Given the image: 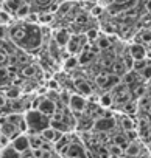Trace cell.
<instances>
[{
  "instance_id": "obj_10",
  "label": "cell",
  "mask_w": 151,
  "mask_h": 158,
  "mask_svg": "<svg viewBox=\"0 0 151 158\" xmlns=\"http://www.w3.org/2000/svg\"><path fill=\"white\" fill-rule=\"evenodd\" d=\"M24 3V0H3L2 2V10L8 11L10 14H16L17 8Z\"/></svg>"
},
{
  "instance_id": "obj_25",
  "label": "cell",
  "mask_w": 151,
  "mask_h": 158,
  "mask_svg": "<svg viewBox=\"0 0 151 158\" xmlns=\"http://www.w3.org/2000/svg\"><path fill=\"white\" fill-rule=\"evenodd\" d=\"M51 19H53V13H50V11H47V13H41V14H39V19H38V23H44V25H47V23L51 22Z\"/></svg>"
},
{
  "instance_id": "obj_1",
  "label": "cell",
  "mask_w": 151,
  "mask_h": 158,
  "mask_svg": "<svg viewBox=\"0 0 151 158\" xmlns=\"http://www.w3.org/2000/svg\"><path fill=\"white\" fill-rule=\"evenodd\" d=\"M25 123L28 126V132L30 133H39L41 130H44L45 127L50 126V118L45 116L44 113H41L38 109H30L24 113Z\"/></svg>"
},
{
  "instance_id": "obj_21",
  "label": "cell",
  "mask_w": 151,
  "mask_h": 158,
  "mask_svg": "<svg viewBox=\"0 0 151 158\" xmlns=\"http://www.w3.org/2000/svg\"><path fill=\"white\" fill-rule=\"evenodd\" d=\"M139 44H142V45H151V30H143L139 34Z\"/></svg>"
},
{
  "instance_id": "obj_13",
  "label": "cell",
  "mask_w": 151,
  "mask_h": 158,
  "mask_svg": "<svg viewBox=\"0 0 151 158\" xmlns=\"http://www.w3.org/2000/svg\"><path fill=\"white\" fill-rule=\"evenodd\" d=\"M75 85H77V90L80 92V95H89L91 93L89 82H86L84 79H77V81H75Z\"/></svg>"
},
{
  "instance_id": "obj_20",
  "label": "cell",
  "mask_w": 151,
  "mask_h": 158,
  "mask_svg": "<svg viewBox=\"0 0 151 158\" xmlns=\"http://www.w3.org/2000/svg\"><path fill=\"white\" fill-rule=\"evenodd\" d=\"M112 143H114V144H117V146H120V147L125 150V147L129 144V139H128V136H126V135H122V133H120V135H115V136H114Z\"/></svg>"
},
{
  "instance_id": "obj_37",
  "label": "cell",
  "mask_w": 151,
  "mask_h": 158,
  "mask_svg": "<svg viewBox=\"0 0 151 158\" xmlns=\"http://www.w3.org/2000/svg\"><path fill=\"white\" fill-rule=\"evenodd\" d=\"M145 90H146V89H145L143 85H140L139 89H135V92H134V96H137V98H142V96H143V93H145Z\"/></svg>"
},
{
  "instance_id": "obj_12",
  "label": "cell",
  "mask_w": 151,
  "mask_h": 158,
  "mask_svg": "<svg viewBox=\"0 0 151 158\" xmlns=\"http://www.w3.org/2000/svg\"><path fill=\"white\" fill-rule=\"evenodd\" d=\"M122 82V77L118 76V74H108V79H106V82H104V85H103V89H114L117 84H120Z\"/></svg>"
},
{
  "instance_id": "obj_36",
  "label": "cell",
  "mask_w": 151,
  "mask_h": 158,
  "mask_svg": "<svg viewBox=\"0 0 151 158\" xmlns=\"http://www.w3.org/2000/svg\"><path fill=\"white\" fill-rule=\"evenodd\" d=\"M7 102H8V99H7L5 93H3V92H0V109H3V107L7 106Z\"/></svg>"
},
{
  "instance_id": "obj_34",
  "label": "cell",
  "mask_w": 151,
  "mask_h": 158,
  "mask_svg": "<svg viewBox=\"0 0 151 158\" xmlns=\"http://www.w3.org/2000/svg\"><path fill=\"white\" fill-rule=\"evenodd\" d=\"M114 5H126V6H132L134 0H112Z\"/></svg>"
},
{
  "instance_id": "obj_47",
  "label": "cell",
  "mask_w": 151,
  "mask_h": 158,
  "mask_svg": "<svg viewBox=\"0 0 151 158\" xmlns=\"http://www.w3.org/2000/svg\"><path fill=\"white\" fill-rule=\"evenodd\" d=\"M148 30H151V25H149V28H148Z\"/></svg>"
},
{
  "instance_id": "obj_5",
  "label": "cell",
  "mask_w": 151,
  "mask_h": 158,
  "mask_svg": "<svg viewBox=\"0 0 151 158\" xmlns=\"http://www.w3.org/2000/svg\"><path fill=\"white\" fill-rule=\"evenodd\" d=\"M92 127H94L95 130H98V132H109V130H112V129L115 127V121H114L112 116H111V118H108V116H100L98 119L94 121Z\"/></svg>"
},
{
  "instance_id": "obj_30",
  "label": "cell",
  "mask_w": 151,
  "mask_h": 158,
  "mask_svg": "<svg viewBox=\"0 0 151 158\" xmlns=\"http://www.w3.org/2000/svg\"><path fill=\"white\" fill-rule=\"evenodd\" d=\"M123 62V65H125V68H126V71H132V65H134V59L128 54V56H125V59L122 60Z\"/></svg>"
},
{
  "instance_id": "obj_16",
  "label": "cell",
  "mask_w": 151,
  "mask_h": 158,
  "mask_svg": "<svg viewBox=\"0 0 151 158\" xmlns=\"http://www.w3.org/2000/svg\"><path fill=\"white\" fill-rule=\"evenodd\" d=\"M5 93V96H7V99H19L20 98V89L19 87H16V85H13V87H10L8 90H5L3 92Z\"/></svg>"
},
{
  "instance_id": "obj_2",
  "label": "cell",
  "mask_w": 151,
  "mask_h": 158,
  "mask_svg": "<svg viewBox=\"0 0 151 158\" xmlns=\"http://www.w3.org/2000/svg\"><path fill=\"white\" fill-rule=\"evenodd\" d=\"M69 107L72 109V112L73 113H81V112H84L86 110V106H87V101H86V98L83 96V95H70L69 96Z\"/></svg>"
},
{
  "instance_id": "obj_9",
  "label": "cell",
  "mask_w": 151,
  "mask_h": 158,
  "mask_svg": "<svg viewBox=\"0 0 151 158\" xmlns=\"http://www.w3.org/2000/svg\"><path fill=\"white\" fill-rule=\"evenodd\" d=\"M0 133L2 135H5V136H8L10 138V141L13 139V138H16L20 132H19V129L14 126V124H11V123H5V124H2L0 126Z\"/></svg>"
},
{
  "instance_id": "obj_42",
  "label": "cell",
  "mask_w": 151,
  "mask_h": 158,
  "mask_svg": "<svg viewBox=\"0 0 151 158\" xmlns=\"http://www.w3.org/2000/svg\"><path fill=\"white\" fill-rule=\"evenodd\" d=\"M36 2V5H39V6H45V5H50L51 3V0H34Z\"/></svg>"
},
{
  "instance_id": "obj_27",
  "label": "cell",
  "mask_w": 151,
  "mask_h": 158,
  "mask_svg": "<svg viewBox=\"0 0 151 158\" xmlns=\"http://www.w3.org/2000/svg\"><path fill=\"white\" fill-rule=\"evenodd\" d=\"M34 71H36L34 65H27V67L22 68V76L24 77H33L34 76Z\"/></svg>"
},
{
  "instance_id": "obj_39",
  "label": "cell",
  "mask_w": 151,
  "mask_h": 158,
  "mask_svg": "<svg viewBox=\"0 0 151 158\" xmlns=\"http://www.w3.org/2000/svg\"><path fill=\"white\" fill-rule=\"evenodd\" d=\"M86 20H87V16L86 14H80L77 19H75V22H77V23H84Z\"/></svg>"
},
{
  "instance_id": "obj_26",
  "label": "cell",
  "mask_w": 151,
  "mask_h": 158,
  "mask_svg": "<svg viewBox=\"0 0 151 158\" xmlns=\"http://www.w3.org/2000/svg\"><path fill=\"white\" fill-rule=\"evenodd\" d=\"M135 110H137V104L134 101H128L126 104H123V112L126 115H132Z\"/></svg>"
},
{
  "instance_id": "obj_28",
  "label": "cell",
  "mask_w": 151,
  "mask_h": 158,
  "mask_svg": "<svg viewBox=\"0 0 151 158\" xmlns=\"http://www.w3.org/2000/svg\"><path fill=\"white\" fill-rule=\"evenodd\" d=\"M98 36H100V33H98V30H95V28L87 30V33H86V37H87L89 42H95V40L98 39Z\"/></svg>"
},
{
  "instance_id": "obj_43",
  "label": "cell",
  "mask_w": 151,
  "mask_h": 158,
  "mask_svg": "<svg viewBox=\"0 0 151 158\" xmlns=\"http://www.w3.org/2000/svg\"><path fill=\"white\" fill-rule=\"evenodd\" d=\"M7 60H8V56H7V53H0V65H3Z\"/></svg>"
},
{
  "instance_id": "obj_33",
  "label": "cell",
  "mask_w": 151,
  "mask_h": 158,
  "mask_svg": "<svg viewBox=\"0 0 151 158\" xmlns=\"http://www.w3.org/2000/svg\"><path fill=\"white\" fill-rule=\"evenodd\" d=\"M10 144V138L8 136H5V135H2L0 133V149H3V147H7Z\"/></svg>"
},
{
  "instance_id": "obj_40",
  "label": "cell",
  "mask_w": 151,
  "mask_h": 158,
  "mask_svg": "<svg viewBox=\"0 0 151 158\" xmlns=\"http://www.w3.org/2000/svg\"><path fill=\"white\" fill-rule=\"evenodd\" d=\"M19 158H34V156H33V153H31V149H28L27 152L20 153V155H19Z\"/></svg>"
},
{
  "instance_id": "obj_48",
  "label": "cell",
  "mask_w": 151,
  "mask_h": 158,
  "mask_svg": "<svg viewBox=\"0 0 151 158\" xmlns=\"http://www.w3.org/2000/svg\"><path fill=\"white\" fill-rule=\"evenodd\" d=\"M148 158H151V155H149V156H148Z\"/></svg>"
},
{
  "instance_id": "obj_24",
  "label": "cell",
  "mask_w": 151,
  "mask_h": 158,
  "mask_svg": "<svg viewBox=\"0 0 151 158\" xmlns=\"http://www.w3.org/2000/svg\"><path fill=\"white\" fill-rule=\"evenodd\" d=\"M108 149H109V153H111V156H115V158H120V156H123V149H122L120 146H117V144H114V143H112V146H109Z\"/></svg>"
},
{
  "instance_id": "obj_11",
  "label": "cell",
  "mask_w": 151,
  "mask_h": 158,
  "mask_svg": "<svg viewBox=\"0 0 151 158\" xmlns=\"http://www.w3.org/2000/svg\"><path fill=\"white\" fill-rule=\"evenodd\" d=\"M28 143H30V149H39L42 146L44 139L39 133H30L28 135Z\"/></svg>"
},
{
  "instance_id": "obj_46",
  "label": "cell",
  "mask_w": 151,
  "mask_h": 158,
  "mask_svg": "<svg viewBox=\"0 0 151 158\" xmlns=\"http://www.w3.org/2000/svg\"><path fill=\"white\" fill-rule=\"evenodd\" d=\"M92 14H94V16H98V14H101V8H98V6H95V8L92 10Z\"/></svg>"
},
{
  "instance_id": "obj_31",
  "label": "cell",
  "mask_w": 151,
  "mask_h": 158,
  "mask_svg": "<svg viewBox=\"0 0 151 158\" xmlns=\"http://www.w3.org/2000/svg\"><path fill=\"white\" fill-rule=\"evenodd\" d=\"M139 73H140V76H142L143 79H146V81H148V79L151 77V65H145Z\"/></svg>"
},
{
  "instance_id": "obj_38",
  "label": "cell",
  "mask_w": 151,
  "mask_h": 158,
  "mask_svg": "<svg viewBox=\"0 0 151 158\" xmlns=\"http://www.w3.org/2000/svg\"><path fill=\"white\" fill-rule=\"evenodd\" d=\"M31 153H33V156L34 158H42V153H44V150L39 147V149H31Z\"/></svg>"
},
{
  "instance_id": "obj_15",
  "label": "cell",
  "mask_w": 151,
  "mask_h": 158,
  "mask_svg": "<svg viewBox=\"0 0 151 158\" xmlns=\"http://www.w3.org/2000/svg\"><path fill=\"white\" fill-rule=\"evenodd\" d=\"M19 152H16L10 144L7 146V147H3L2 149V153H0V158H19Z\"/></svg>"
},
{
  "instance_id": "obj_45",
  "label": "cell",
  "mask_w": 151,
  "mask_h": 158,
  "mask_svg": "<svg viewBox=\"0 0 151 158\" xmlns=\"http://www.w3.org/2000/svg\"><path fill=\"white\" fill-rule=\"evenodd\" d=\"M145 10L151 14V0H146V3H145Z\"/></svg>"
},
{
  "instance_id": "obj_14",
  "label": "cell",
  "mask_w": 151,
  "mask_h": 158,
  "mask_svg": "<svg viewBox=\"0 0 151 158\" xmlns=\"http://www.w3.org/2000/svg\"><path fill=\"white\" fill-rule=\"evenodd\" d=\"M31 11V5L28 3V2H24L19 8H17V11H16V16L19 17V19H25L27 16H28V13Z\"/></svg>"
},
{
  "instance_id": "obj_22",
  "label": "cell",
  "mask_w": 151,
  "mask_h": 158,
  "mask_svg": "<svg viewBox=\"0 0 151 158\" xmlns=\"http://www.w3.org/2000/svg\"><path fill=\"white\" fill-rule=\"evenodd\" d=\"M78 65V59H77V56L75 54H70L67 59H64V68L65 70H72V68H75Z\"/></svg>"
},
{
  "instance_id": "obj_3",
  "label": "cell",
  "mask_w": 151,
  "mask_h": 158,
  "mask_svg": "<svg viewBox=\"0 0 151 158\" xmlns=\"http://www.w3.org/2000/svg\"><path fill=\"white\" fill-rule=\"evenodd\" d=\"M41 113H44L45 116H51L55 112H56V102H55V99H51V98H45V96H41V101H39V104H38V107H36Z\"/></svg>"
},
{
  "instance_id": "obj_6",
  "label": "cell",
  "mask_w": 151,
  "mask_h": 158,
  "mask_svg": "<svg viewBox=\"0 0 151 158\" xmlns=\"http://www.w3.org/2000/svg\"><path fill=\"white\" fill-rule=\"evenodd\" d=\"M69 40H70V33H69L67 30L59 28V30H56V31L53 33V42H55L58 47L64 48V47L69 44Z\"/></svg>"
},
{
  "instance_id": "obj_4",
  "label": "cell",
  "mask_w": 151,
  "mask_h": 158,
  "mask_svg": "<svg viewBox=\"0 0 151 158\" xmlns=\"http://www.w3.org/2000/svg\"><path fill=\"white\" fill-rule=\"evenodd\" d=\"M10 146H11V147H13L16 152H19V153L27 152V150L30 149L28 135H27V133H19L16 138H13V139L10 141Z\"/></svg>"
},
{
  "instance_id": "obj_19",
  "label": "cell",
  "mask_w": 151,
  "mask_h": 158,
  "mask_svg": "<svg viewBox=\"0 0 151 158\" xmlns=\"http://www.w3.org/2000/svg\"><path fill=\"white\" fill-rule=\"evenodd\" d=\"M111 71H112L114 74L122 76V74L126 71V68H125V65H123L122 60H115V62H112V65H111Z\"/></svg>"
},
{
  "instance_id": "obj_32",
  "label": "cell",
  "mask_w": 151,
  "mask_h": 158,
  "mask_svg": "<svg viewBox=\"0 0 151 158\" xmlns=\"http://www.w3.org/2000/svg\"><path fill=\"white\" fill-rule=\"evenodd\" d=\"M106 79H108V73L98 74V76L95 77V84H97L98 87H103V85H104V82H106Z\"/></svg>"
},
{
  "instance_id": "obj_35",
  "label": "cell",
  "mask_w": 151,
  "mask_h": 158,
  "mask_svg": "<svg viewBox=\"0 0 151 158\" xmlns=\"http://www.w3.org/2000/svg\"><path fill=\"white\" fill-rule=\"evenodd\" d=\"M70 6H72V3H64V5H59V6H58V10H59V13H61V14H65V13L70 10Z\"/></svg>"
},
{
  "instance_id": "obj_7",
  "label": "cell",
  "mask_w": 151,
  "mask_h": 158,
  "mask_svg": "<svg viewBox=\"0 0 151 158\" xmlns=\"http://www.w3.org/2000/svg\"><path fill=\"white\" fill-rule=\"evenodd\" d=\"M128 54L134 60H137V59H145L148 56V51H146L145 45H142V44H132L129 47V50H128Z\"/></svg>"
},
{
  "instance_id": "obj_8",
  "label": "cell",
  "mask_w": 151,
  "mask_h": 158,
  "mask_svg": "<svg viewBox=\"0 0 151 158\" xmlns=\"http://www.w3.org/2000/svg\"><path fill=\"white\" fill-rule=\"evenodd\" d=\"M39 135L42 136V139L44 141H48V143H55L61 135H62V132H59V130H56V129H53L51 126H48V127H45L44 130H41L39 132Z\"/></svg>"
},
{
  "instance_id": "obj_44",
  "label": "cell",
  "mask_w": 151,
  "mask_h": 158,
  "mask_svg": "<svg viewBox=\"0 0 151 158\" xmlns=\"http://www.w3.org/2000/svg\"><path fill=\"white\" fill-rule=\"evenodd\" d=\"M101 65H103V67H111V65H112V60L104 57V59H101Z\"/></svg>"
},
{
  "instance_id": "obj_17",
  "label": "cell",
  "mask_w": 151,
  "mask_h": 158,
  "mask_svg": "<svg viewBox=\"0 0 151 158\" xmlns=\"http://www.w3.org/2000/svg\"><path fill=\"white\" fill-rule=\"evenodd\" d=\"M95 45L100 50H108V48H111V39L108 36H98V39L95 40Z\"/></svg>"
},
{
  "instance_id": "obj_41",
  "label": "cell",
  "mask_w": 151,
  "mask_h": 158,
  "mask_svg": "<svg viewBox=\"0 0 151 158\" xmlns=\"http://www.w3.org/2000/svg\"><path fill=\"white\" fill-rule=\"evenodd\" d=\"M48 89H50V90H58V89H59V87H58V82L55 81V79H51V81L48 82Z\"/></svg>"
},
{
  "instance_id": "obj_29",
  "label": "cell",
  "mask_w": 151,
  "mask_h": 158,
  "mask_svg": "<svg viewBox=\"0 0 151 158\" xmlns=\"http://www.w3.org/2000/svg\"><path fill=\"white\" fill-rule=\"evenodd\" d=\"M122 127L125 129V132H128V130H134V123H132L128 116H125V118H122Z\"/></svg>"
},
{
  "instance_id": "obj_23",
  "label": "cell",
  "mask_w": 151,
  "mask_h": 158,
  "mask_svg": "<svg viewBox=\"0 0 151 158\" xmlns=\"http://www.w3.org/2000/svg\"><path fill=\"white\" fill-rule=\"evenodd\" d=\"M100 106L103 109H108L112 106V93H104L103 96H100Z\"/></svg>"
},
{
  "instance_id": "obj_18",
  "label": "cell",
  "mask_w": 151,
  "mask_h": 158,
  "mask_svg": "<svg viewBox=\"0 0 151 158\" xmlns=\"http://www.w3.org/2000/svg\"><path fill=\"white\" fill-rule=\"evenodd\" d=\"M120 77H122V82L126 85H132L135 82V73L134 71H125Z\"/></svg>"
}]
</instances>
